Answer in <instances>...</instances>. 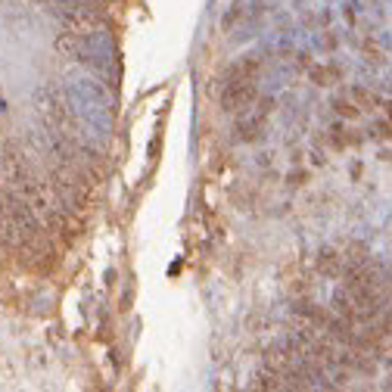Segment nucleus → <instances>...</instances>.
Here are the masks:
<instances>
[{
	"label": "nucleus",
	"instance_id": "1",
	"mask_svg": "<svg viewBox=\"0 0 392 392\" xmlns=\"http://www.w3.org/2000/svg\"><path fill=\"white\" fill-rule=\"evenodd\" d=\"M66 97L72 103L78 122H81L84 134L91 140H97L100 146L113 137L115 131V100L106 81L93 78H72L66 84Z\"/></svg>",
	"mask_w": 392,
	"mask_h": 392
},
{
	"label": "nucleus",
	"instance_id": "2",
	"mask_svg": "<svg viewBox=\"0 0 392 392\" xmlns=\"http://www.w3.org/2000/svg\"><path fill=\"white\" fill-rule=\"evenodd\" d=\"M53 47H57L59 57L75 59V62H81L84 69H91L100 81L115 84V75H119V53H115L109 28L93 31V35H75V31L59 28Z\"/></svg>",
	"mask_w": 392,
	"mask_h": 392
},
{
	"label": "nucleus",
	"instance_id": "3",
	"mask_svg": "<svg viewBox=\"0 0 392 392\" xmlns=\"http://www.w3.org/2000/svg\"><path fill=\"white\" fill-rule=\"evenodd\" d=\"M35 103V113L41 119V128L50 131V134H84L81 122H78L72 103L66 97V88H57V84H41L31 97Z\"/></svg>",
	"mask_w": 392,
	"mask_h": 392
},
{
	"label": "nucleus",
	"instance_id": "4",
	"mask_svg": "<svg viewBox=\"0 0 392 392\" xmlns=\"http://www.w3.org/2000/svg\"><path fill=\"white\" fill-rule=\"evenodd\" d=\"M47 13L62 31H75V35H93L109 28L100 0H50Z\"/></svg>",
	"mask_w": 392,
	"mask_h": 392
},
{
	"label": "nucleus",
	"instance_id": "5",
	"mask_svg": "<svg viewBox=\"0 0 392 392\" xmlns=\"http://www.w3.org/2000/svg\"><path fill=\"white\" fill-rule=\"evenodd\" d=\"M221 109L227 115H240L246 113L249 106H255L258 100V78H249V81H224L221 84Z\"/></svg>",
	"mask_w": 392,
	"mask_h": 392
},
{
	"label": "nucleus",
	"instance_id": "6",
	"mask_svg": "<svg viewBox=\"0 0 392 392\" xmlns=\"http://www.w3.org/2000/svg\"><path fill=\"white\" fill-rule=\"evenodd\" d=\"M271 100H262L258 109L249 106L246 113L237 115V125H234V137L240 140V144H255V140H262L265 134V122H268V113H271Z\"/></svg>",
	"mask_w": 392,
	"mask_h": 392
},
{
	"label": "nucleus",
	"instance_id": "7",
	"mask_svg": "<svg viewBox=\"0 0 392 392\" xmlns=\"http://www.w3.org/2000/svg\"><path fill=\"white\" fill-rule=\"evenodd\" d=\"M262 72V53H243L224 69L221 75V84L224 81H249V78H258Z\"/></svg>",
	"mask_w": 392,
	"mask_h": 392
},
{
	"label": "nucleus",
	"instance_id": "8",
	"mask_svg": "<svg viewBox=\"0 0 392 392\" xmlns=\"http://www.w3.org/2000/svg\"><path fill=\"white\" fill-rule=\"evenodd\" d=\"M330 305H333V315H340V318H346L349 324H362L364 327V318H362V309H358V302H355V296L349 293L346 287H340V289H333V299H330Z\"/></svg>",
	"mask_w": 392,
	"mask_h": 392
},
{
	"label": "nucleus",
	"instance_id": "9",
	"mask_svg": "<svg viewBox=\"0 0 392 392\" xmlns=\"http://www.w3.org/2000/svg\"><path fill=\"white\" fill-rule=\"evenodd\" d=\"M293 315H296V318H302L305 324L321 327V330H324V324H327V318H330V311L318 309V305H315V302H309V299H299V302H293Z\"/></svg>",
	"mask_w": 392,
	"mask_h": 392
},
{
	"label": "nucleus",
	"instance_id": "10",
	"mask_svg": "<svg viewBox=\"0 0 392 392\" xmlns=\"http://www.w3.org/2000/svg\"><path fill=\"white\" fill-rule=\"evenodd\" d=\"M318 271L324 274V277H336V274L342 271V258L336 249H321L318 253Z\"/></svg>",
	"mask_w": 392,
	"mask_h": 392
},
{
	"label": "nucleus",
	"instance_id": "11",
	"mask_svg": "<svg viewBox=\"0 0 392 392\" xmlns=\"http://www.w3.org/2000/svg\"><path fill=\"white\" fill-rule=\"evenodd\" d=\"M358 140H362V137H358V134H349V128H346L342 122H333V125H330V144L336 146V150H346L349 144H358Z\"/></svg>",
	"mask_w": 392,
	"mask_h": 392
},
{
	"label": "nucleus",
	"instance_id": "12",
	"mask_svg": "<svg viewBox=\"0 0 392 392\" xmlns=\"http://www.w3.org/2000/svg\"><path fill=\"white\" fill-rule=\"evenodd\" d=\"M330 106H333V113L340 115L342 122H349V119H358V113H362V106H352V100H346V97H336Z\"/></svg>",
	"mask_w": 392,
	"mask_h": 392
},
{
	"label": "nucleus",
	"instance_id": "13",
	"mask_svg": "<svg viewBox=\"0 0 392 392\" xmlns=\"http://www.w3.org/2000/svg\"><path fill=\"white\" fill-rule=\"evenodd\" d=\"M311 78H315V84H336V78H340V69L336 66H315L311 69Z\"/></svg>",
	"mask_w": 392,
	"mask_h": 392
},
{
	"label": "nucleus",
	"instance_id": "14",
	"mask_svg": "<svg viewBox=\"0 0 392 392\" xmlns=\"http://www.w3.org/2000/svg\"><path fill=\"white\" fill-rule=\"evenodd\" d=\"M243 16H246V10H243V6H231V10L224 13V19H221L224 31H231V28H234V25H237V22L243 19Z\"/></svg>",
	"mask_w": 392,
	"mask_h": 392
},
{
	"label": "nucleus",
	"instance_id": "15",
	"mask_svg": "<svg viewBox=\"0 0 392 392\" xmlns=\"http://www.w3.org/2000/svg\"><path fill=\"white\" fill-rule=\"evenodd\" d=\"M352 100H355V103L362 106V109H371V103H374V97L364 88H352Z\"/></svg>",
	"mask_w": 392,
	"mask_h": 392
},
{
	"label": "nucleus",
	"instance_id": "16",
	"mask_svg": "<svg viewBox=\"0 0 392 392\" xmlns=\"http://www.w3.org/2000/svg\"><path fill=\"white\" fill-rule=\"evenodd\" d=\"M383 106H386V115H389V125H392V100H389V103H383Z\"/></svg>",
	"mask_w": 392,
	"mask_h": 392
}]
</instances>
